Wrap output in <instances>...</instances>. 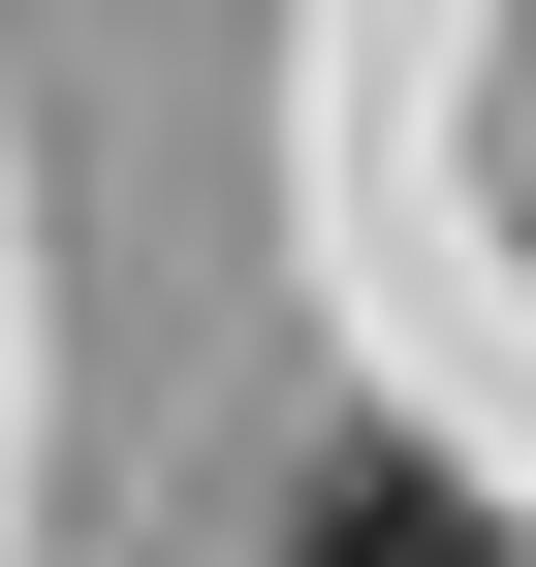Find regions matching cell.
<instances>
[{"label": "cell", "instance_id": "6da1fadb", "mask_svg": "<svg viewBox=\"0 0 536 567\" xmlns=\"http://www.w3.org/2000/svg\"><path fill=\"white\" fill-rule=\"evenodd\" d=\"M285 567H474V505H442L411 442H348V473H316V536H285Z\"/></svg>", "mask_w": 536, "mask_h": 567}]
</instances>
